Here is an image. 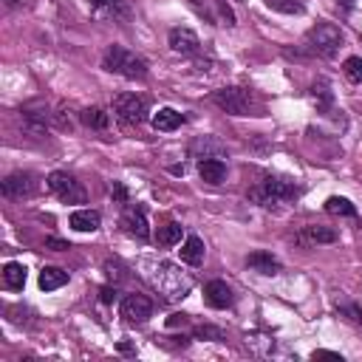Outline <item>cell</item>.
<instances>
[{"label": "cell", "mask_w": 362, "mask_h": 362, "mask_svg": "<svg viewBox=\"0 0 362 362\" xmlns=\"http://www.w3.org/2000/svg\"><path fill=\"white\" fill-rule=\"evenodd\" d=\"M144 269H147L144 278L150 280V286L159 289V294H164L167 300H181L193 289V278H187L173 263H144Z\"/></svg>", "instance_id": "cell-1"}, {"label": "cell", "mask_w": 362, "mask_h": 362, "mask_svg": "<svg viewBox=\"0 0 362 362\" xmlns=\"http://www.w3.org/2000/svg\"><path fill=\"white\" fill-rule=\"evenodd\" d=\"M102 68L111 71V74H119V77H128V79H144L147 77V63L133 54L131 48H122V46H111L102 57Z\"/></svg>", "instance_id": "cell-2"}, {"label": "cell", "mask_w": 362, "mask_h": 362, "mask_svg": "<svg viewBox=\"0 0 362 362\" xmlns=\"http://www.w3.org/2000/svg\"><path fill=\"white\" fill-rule=\"evenodd\" d=\"M300 196V187L289 178H275L269 175L263 178L258 187L249 190V201L260 204V207H275V204H283V201H294Z\"/></svg>", "instance_id": "cell-3"}, {"label": "cell", "mask_w": 362, "mask_h": 362, "mask_svg": "<svg viewBox=\"0 0 362 362\" xmlns=\"http://www.w3.org/2000/svg\"><path fill=\"white\" fill-rule=\"evenodd\" d=\"M306 46H309L312 54L331 59V57L340 51V46H343V32H340L334 23H317L314 28H309Z\"/></svg>", "instance_id": "cell-4"}, {"label": "cell", "mask_w": 362, "mask_h": 362, "mask_svg": "<svg viewBox=\"0 0 362 362\" xmlns=\"http://www.w3.org/2000/svg\"><path fill=\"white\" fill-rule=\"evenodd\" d=\"M213 102H216L221 111L232 113V116H247V113L252 111V94H249L247 88H238V85H229V88L216 90Z\"/></svg>", "instance_id": "cell-5"}, {"label": "cell", "mask_w": 362, "mask_h": 362, "mask_svg": "<svg viewBox=\"0 0 362 362\" xmlns=\"http://www.w3.org/2000/svg\"><path fill=\"white\" fill-rule=\"evenodd\" d=\"M48 190L63 201V204H85V187L79 181L63 170H57L48 175Z\"/></svg>", "instance_id": "cell-6"}, {"label": "cell", "mask_w": 362, "mask_h": 362, "mask_svg": "<svg viewBox=\"0 0 362 362\" xmlns=\"http://www.w3.org/2000/svg\"><path fill=\"white\" fill-rule=\"evenodd\" d=\"M113 111L125 125H142L147 119V102L136 94H119L113 99Z\"/></svg>", "instance_id": "cell-7"}, {"label": "cell", "mask_w": 362, "mask_h": 362, "mask_svg": "<svg viewBox=\"0 0 362 362\" xmlns=\"http://www.w3.org/2000/svg\"><path fill=\"white\" fill-rule=\"evenodd\" d=\"M40 190V181L35 173H12L3 178V196L9 198H32Z\"/></svg>", "instance_id": "cell-8"}, {"label": "cell", "mask_w": 362, "mask_h": 362, "mask_svg": "<svg viewBox=\"0 0 362 362\" xmlns=\"http://www.w3.org/2000/svg\"><path fill=\"white\" fill-rule=\"evenodd\" d=\"M119 224H122V229L131 235V238H139V240H147L150 238V224H147V216L144 209L136 207V204H128L122 218H119Z\"/></svg>", "instance_id": "cell-9"}, {"label": "cell", "mask_w": 362, "mask_h": 362, "mask_svg": "<svg viewBox=\"0 0 362 362\" xmlns=\"http://www.w3.org/2000/svg\"><path fill=\"white\" fill-rule=\"evenodd\" d=\"M119 312H122V317L128 323H144L153 317V303H150L144 294H128L122 300V306H119Z\"/></svg>", "instance_id": "cell-10"}, {"label": "cell", "mask_w": 362, "mask_h": 362, "mask_svg": "<svg viewBox=\"0 0 362 362\" xmlns=\"http://www.w3.org/2000/svg\"><path fill=\"white\" fill-rule=\"evenodd\" d=\"M170 48L175 54L196 57L201 51V40H198L196 32H190V28H173V32H170Z\"/></svg>", "instance_id": "cell-11"}, {"label": "cell", "mask_w": 362, "mask_h": 362, "mask_svg": "<svg viewBox=\"0 0 362 362\" xmlns=\"http://www.w3.org/2000/svg\"><path fill=\"white\" fill-rule=\"evenodd\" d=\"M204 300H207V306H213V309H229L235 303V294L224 280H209L204 286Z\"/></svg>", "instance_id": "cell-12"}, {"label": "cell", "mask_w": 362, "mask_h": 362, "mask_svg": "<svg viewBox=\"0 0 362 362\" xmlns=\"http://www.w3.org/2000/svg\"><path fill=\"white\" fill-rule=\"evenodd\" d=\"M20 113H23V119H26V122L32 125L35 131H43V128L51 122L48 105H46L43 99H32V102H26V105L20 108Z\"/></svg>", "instance_id": "cell-13"}, {"label": "cell", "mask_w": 362, "mask_h": 362, "mask_svg": "<svg viewBox=\"0 0 362 362\" xmlns=\"http://www.w3.org/2000/svg\"><path fill=\"white\" fill-rule=\"evenodd\" d=\"M68 224L77 232H97L99 224H102V216L97 213V209H77V213H71Z\"/></svg>", "instance_id": "cell-14"}, {"label": "cell", "mask_w": 362, "mask_h": 362, "mask_svg": "<svg viewBox=\"0 0 362 362\" xmlns=\"http://www.w3.org/2000/svg\"><path fill=\"white\" fill-rule=\"evenodd\" d=\"M198 175L207 181V184H221L227 178V164L221 159H204L198 164Z\"/></svg>", "instance_id": "cell-15"}, {"label": "cell", "mask_w": 362, "mask_h": 362, "mask_svg": "<svg viewBox=\"0 0 362 362\" xmlns=\"http://www.w3.org/2000/svg\"><path fill=\"white\" fill-rule=\"evenodd\" d=\"M247 266L255 269V272H260V275H278V272H280V260L272 258L269 252H252L247 258Z\"/></svg>", "instance_id": "cell-16"}, {"label": "cell", "mask_w": 362, "mask_h": 362, "mask_svg": "<svg viewBox=\"0 0 362 362\" xmlns=\"http://www.w3.org/2000/svg\"><path fill=\"white\" fill-rule=\"evenodd\" d=\"M181 125H184V113H178V111H173V108H162V111L153 116V128L162 131V133H170V131L181 128Z\"/></svg>", "instance_id": "cell-17"}, {"label": "cell", "mask_w": 362, "mask_h": 362, "mask_svg": "<svg viewBox=\"0 0 362 362\" xmlns=\"http://www.w3.org/2000/svg\"><path fill=\"white\" fill-rule=\"evenodd\" d=\"M68 283V272L66 269H57V266H46L40 272V289L43 292H54V289H63Z\"/></svg>", "instance_id": "cell-18"}, {"label": "cell", "mask_w": 362, "mask_h": 362, "mask_svg": "<svg viewBox=\"0 0 362 362\" xmlns=\"http://www.w3.org/2000/svg\"><path fill=\"white\" fill-rule=\"evenodd\" d=\"M181 260L190 266H201L204 260V240L198 235H187V240L181 244Z\"/></svg>", "instance_id": "cell-19"}, {"label": "cell", "mask_w": 362, "mask_h": 362, "mask_svg": "<svg viewBox=\"0 0 362 362\" xmlns=\"http://www.w3.org/2000/svg\"><path fill=\"white\" fill-rule=\"evenodd\" d=\"M3 283H6V289H12V292H20L23 286H26V266L23 263H6L3 266Z\"/></svg>", "instance_id": "cell-20"}, {"label": "cell", "mask_w": 362, "mask_h": 362, "mask_svg": "<svg viewBox=\"0 0 362 362\" xmlns=\"http://www.w3.org/2000/svg\"><path fill=\"white\" fill-rule=\"evenodd\" d=\"M340 235L334 229H328V227H306L303 229V240L306 244H334Z\"/></svg>", "instance_id": "cell-21"}, {"label": "cell", "mask_w": 362, "mask_h": 362, "mask_svg": "<svg viewBox=\"0 0 362 362\" xmlns=\"http://www.w3.org/2000/svg\"><path fill=\"white\" fill-rule=\"evenodd\" d=\"M79 119H82V125L94 128V131H105V128L111 125V116H108L102 108H85Z\"/></svg>", "instance_id": "cell-22"}, {"label": "cell", "mask_w": 362, "mask_h": 362, "mask_svg": "<svg viewBox=\"0 0 362 362\" xmlns=\"http://www.w3.org/2000/svg\"><path fill=\"white\" fill-rule=\"evenodd\" d=\"M325 213H331V216H345V218H356V207H354L348 198L331 196V198L325 201Z\"/></svg>", "instance_id": "cell-23"}, {"label": "cell", "mask_w": 362, "mask_h": 362, "mask_svg": "<svg viewBox=\"0 0 362 362\" xmlns=\"http://www.w3.org/2000/svg\"><path fill=\"white\" fill-rule=\"evenodd\" d=\"M181 232H184V229H181L178 224H173V221H170V224L159 227V232H156V244H159V247H164V249H167V247H175L178 240H181Z\"/></svg>", "instance_id": "cell-24"}, {"label": "cell", "mask_w": 362, "mask_h": 362, "mask_svg": "<svg viewBox=\"0 0 362 362\" xmlns=\"http://www.w3.org/2000/svg\"><path fill=\"white\" fill-rule=\"evenodd\" d=\"M269 9H275L280 15H303V0H266Z\"/></svg>", "instance_id": "cell-25"}, {"label": "cell", "mask_w": 362, "mask_h": 362, "mask_svg": "<svg viewBox=\"0 0 362 362\" xmlns=\"http://www.w3.org/2000/svg\"><path fill=\"white\" fill-rule=\"evenodd\" d=\"M193 337H196V340H213V343H224V340H227V334H224L218 325H198V328L193 331Z\"/></svg>", "instance_id": "cell-26"}, {"label": "cell", "mask_w": 362, "mask_h": 362, "mask_svg": "<svg viewBox=\"0 0 362 362\" xmlns=\"http://www.w3.org/2000/svg\"><path fill=\"white\" fill-rule=\"evenodd\" d=\"M312 97H314V102H317V108L320 111H328L331 108V88H328V82H317L314 88H312Z\"/></svg>", "instance_id": "cell-27"}, {"label": "cell", "mask_w": 362, "mask_h": 362, "mask_svg": "<svg viewBox=\"0 0 362 362\" xmlns=\"http://www.w3.org/2000/svg\"><path fill=\"white\" fill-rule=\"evenodd\" d=\"M343 68H345V77H348L351 82L362 85V57H348Z\"/></svg>", "instance_id": "cell-28"}, {"label": "cell", "mask_w": 362, "mask_h": 362, "mask_svg": "<svg viewBox=\"0 0 362 362\" xmlns=\"http://www.w3.org/2000/svg\"><path fill=\"white\" fill-rule=\"evenodd\" d=\"M97 9H102V12H111V15H125V3L122 0H90Z\"/></svg>", "instance_id": "cell-29"}, {"label": "cell", "mask_w": 362, "mask_h": 362, "mask_svg": "<svg viewBox=\"0 0 362 362\" xmlns=\"http://www.w3.org/2000/svg\"><path fill=\"white\" fill-rule=\"evenodd\" d=\"M340 314H345L351 323H362V312H359L356 306H351V303H348V306H340Z\"/></svg>", "instance_id": "cell-30"}, {"label": "cell", "mask_w": 362, "mask_h": 362, "mask_svg": "<svg viewBox=\"0 0 362 362\" xmlns=\"http://www.w3.org/2000/svg\"><path fill=\"white\" fill-rule=\"evenodd\" d=\"M46 247H48V249H54V252L71 249V244H66V240H59V238H46Z\"/></svg>", "instance_id": "cell-31"}, {"label": "cell", "mask_w": 362, "mask_h": 362, "mask_svg": "<svg viewBox=\"0 0 362 362\" xmlns=\"http://www.w3.org/2000/svg\"><path fill=\"white\" fill-rule=\"evenodd\" d=\"M111 196H113L116 201H128V193H125V187L119 184V181H113V187H111Z\"/></svg>", "instance_id": "cell-32"}, {"label": "cell", "mask_w": 362, "mask_h": 362, "mask_svg": "<svg viewBox=\"0 0 362 362\" xmlns=\"http://www.w3.org/2000/svg\"><path fill=\"white\" fill-rule=\"evenodd\" d=\"M99 294H102V303H113L116 300V289H111V286H105Z\"/></svg>", "instance_id": "cell-33"}, {"label": "cell", "mask_w": 362, "mask_h": 362, "mask_svg": "<svg viewBox=\"0 0 362 362\" xmlns=\"http://www.w3.org/2000/svg\"><path fill=\"white\" fill-rule=\"evenodd\" d=\"M314 359H343V356L334 351H314Z\"/></svg>", "instance_id": "cell-34"}]
</instances>
